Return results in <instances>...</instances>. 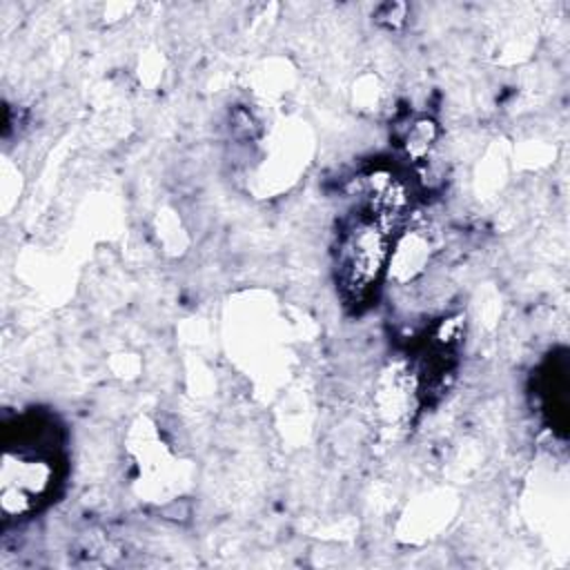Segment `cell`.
Here are the masks:
<instances>
[{
    "instance_id": "obj_3",
    "label": "cell",
    "mask_w": 570,
    "mask_h": 570,
    "mask_svg": "<svg viewBox=\"0 0 570 570\" xmlns=\"http://www.w3.org/2000/svg\"><path fill=\"white\" fill-rule=\"evenodd\" d=\"M419 396V374L405 365H390L379 379L374 403L376 414L385 425L399 428L410 421L412 410L416 407Z\"/></svg>"
},
{
    "instance_id": "obj_2",
    "label": "cell",
    "mask_w": 570,
    "mask_h": 570,
    "mask_svg": "<svg viewBox=\"0 0 570 570\" xmlns=\"http://www.w3.org/2000/svg\"><path fill=\"white\" fill-rule=\"evenodd\" d=\"M394 227L361 209L338 234L336 281L347 303H365L376 292L394 252Z\"/></svg>"
},
{
    "instance_id": "obj_4",
    "label": "cell",
    "mask_w": 570,
    "mask_h": 570,
    "mask_svg": "<svg viewBox=\"0 0 570 570\" xmlns=\"http://www.w3.org/2000/svg\"><path fill=\"white\" fill-rule=\"evenodd\" d=\"M434 140H436V127H434V122L428 120V118H421V120H416V122L407 129V134H405V149H407V154H410L412 158L421 160L423 156H428V151L432 149Z\"/></svg>"
},
{
    "instance_id": "obj_1",
    "label": "cell",
    "mask_w": 570,
    "mask_h": 570,
    "mask_svg": "<svg viewBox=\"0 0 570 570\" xmlns=\"http://www.w3.org/2000/svg\"><path fill=\"white\" fill-rule=\"evenodd\" d=\"M16 443L7 441L0 468V503L7 517L36 510L56 488V428L49 421L24 419L16 428Z\"/></svg>"
}]
</instances>
